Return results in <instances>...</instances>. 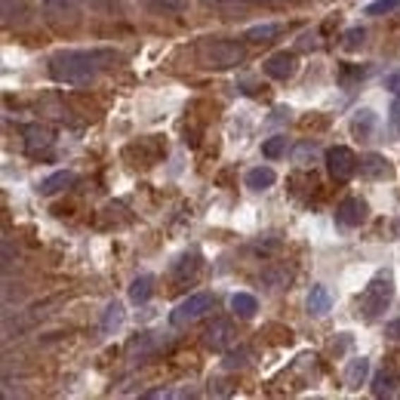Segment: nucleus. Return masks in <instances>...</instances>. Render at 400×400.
Instances as JSON below:
<instances>
[{"label": "nucleus", "instance_id": "5701e85b", "mask_svg": "<svg viewBox=\"0 0 400 400\" xmlns=\"http://www.w3.org/2000/svg\"><path fill=\"white\" fill-rule=\"evenodd\" d=\"M360 169H363L367 176H372V178H382V176H388V173H391L388 164H385V160H382L379 154H370V157L360 164Z\"/></svg>", "mask_w": 400, "mask_h": 400}, {"label": "nucleus", "instance_id": "39448f33", "mask_svg": "<svg viewBox=\"0 0 400 400\" xmlns=\"http://www.w3.org/2000/svg\"><path fill=\"white\" fill-rule=\"evenodd\" d=\"M327 169H329V176H333V178L345 182V178L354 176L357 157L351 154V148H342V145H336V148L327 151Z\"/></svg>", "mask_w": 400, "mask_h": 400}, {"label": "nucleus", "instance_id": "393cba45", "mask_svg": "<svg viewBox=\"0 0 400 400\" xmlns=\"http://www.w3.org/2000/svg\"><path fill=\"white\" fill-rule=\"evenodd\" d=\"M250 348H237V351H228L225 354V370H243L250 363Z\"/></svg>", "mask_w": 400, "mask_h": 400}, {"label": "nucleus", "instance_id": "412c9836", "mask_svg": "<svg viewBox=\"0 0 400 400\" xmlns=\"http://www.w3.org/2000/svg\"><path fill=\"white\" fill-rule=\"evenodd\" d=\"M351 130H354V135L367 139V135L376 130V114H372V111H357L354 121H351Z\"/></svg>", "mask_w": 400, "mask_h": 400}, {"label": "nucleus", "instance_id": "4c0bfd02", "mask_svg": "<svg viewBox=\"0 0 400 400\" xmlns=\"http://www.w3.org/2000/svg\"><path fill=\"white\" fill-rule=\"evenodd\" d=\"M207 4H212V6H225L228 0H207Z\"/></svg>", "mask_w": 400, "mask_h": 400}, {"label": "nucleus", "instance_id": "ea45409f", "mask_svg": "<svg viewBox=\"0 0 400 400\" xmlns=\"http://www.w3.org/2000/svg\"><path fill=\"white\" fill-rule=\"evenodd\" d=\"M397 237H400V219H397Z\"/></svg>", "mask_w": 400, "mask_h": 400}, {"label": "nucleus", "instance_id": "20e7f679", "mask_svg": "<svg viewBox=\"0 0 400 400\" xmlns=\"http://www.w3.org/2000/svg\"><path fill=\"white\" fill-rule=\"evenodd\" d=\"M210 308H212V296L210 293H194L185 302L176 305L173 314H169V323H173V327H191V323L200 320Z\"/></svg>", "mask_w": 400, "mask_h": 400}, {"label": "nucleus", "instance_id": "a878e982", "mask_svg": "<svg viewBox=\"0 0 400 400\" xmlns=\"http://www.w3.org/2000/svg\"><path fill=\"white\" fill-rule=\"evenodd\" d=\"M145 4H148V10L151 13H182L185 10V4L182 0H145Z\"/></svg>", "mask_w": 400, "mask_h": 400}, {"label": "nucleus", "instance_id": "e433bc0d", "mask_svg": "<svg viewBox=\"0 0 400 400\" xmlns=\"http://www.w3.org/2000/svg\"><path fill=\"white\" fill-rule=\"evenodd\" d=\"M305 157H314V145H308V142L299 148V160H305Z\"/></svg>", "mask_w": 400, "mask_h": 400}, {"label": "nucleus", "instance_id": "7ed1b4c3", "mask_svg": "<svg viewBox=\"0 0 400 400\" xmlns=\"http://www.w3.org/2000/svg\"><path fill=\"white\" fill-rule=\"evenodd\" d=\"M391 299H394V277L388 274H376L367 284V289H363V296H360V314L367 320H376L382 311L391 305Z\"/></svg>", "mask_w": 400, "mask_h": 400}, {"label": "nucleus", "instance_id": "2eb2a0df", "mask_svg": "<svg viewBox=\"0 0 400 400\" xmlns=\"http://www.w3.org/2000/svg\"><path fill=\"white\" fill-rule=\"evenodd\" d=\"M370 376V360L367 357H357V360L348 363V370H345V385L348 388H360L363 382H367Z\"/></svg>", "mask_w": 400, "mask_h": 400}, {"label": "nucleus", "instance_id": "c9c22d12", "mask_svg": "<svg viewBox=\"0 0 400 400\" xmlns=\"http://www.w3.org/2000/svg\"><path fill=\"white\" fill-rule=\"evenodd\" d=\"M363 68H351V71H342V83H351V78H363Z\"/></svg>", "mask_w": 400, "mask_h": 400}, {"label": "nucleus", "instance_id": "4468645a", "mask_svg": "<svg viewBox=\"0 0 400 400\" xmlns=\"http://www.w3.org/2000/svg\"><path fill=\"white\" fill-rule=\"evenodd\" d=\"M274 182H277V176H274V169L271 166H256V169L246 173V188H253V191H265Z\"/></svg>", "mask_w": 400, "mask_h": 400}, {"label": "nucleus", "instance_id": "b1692460", "mask_svg": "<svg viewBox=\"0 0 400 400\" xmlns=\"http://www.w3.org/2000/svg\"><path fill=\"white\" fill-rule=\"evenodd\" d=\"M262 154H265L268 160L284 157V154H286V139H284V135H271V139L262 145Z\"/></svg>", "mask_w": 400, "mask_h": 400}, {"label": "nucleus", "instance_id": "f3484780", "mask_svg": "<svg viewBox=\"0 0 400 400\" xmlns=\"http://www.w3.org/2000/svg\"><path fill=\"white\" fill-rule=\"evenodd\" d=\"M68 185H74V173H68V169H62V173H53L49 178H44V185H40V194H59L62 188H68Z\"/></svg>", "mask_w": 400, "mask_h": 400}, {"label": "nucleus", "instance_id": "4be33fe9", "mask_svg": "<svg viewBox=\"0 0 400 400\" xmlns=\"http://www.w3.org/2000/svg\"><path fill=\"white\" fill-rule=\"evenodd\" d=\"M280 31H284L280 25H256V28L246 31V40H250V44H265V40L277 37Z\"/></svg>", "mask_w": 400, "mask_h": 400}, {"label": "nucleus", "instance_id": "f03ea898", "mask_svg": "<svg viewBox=\"0 0 400 400\" xmlns=\"http://www.w3.org/2000/svg\"><path fill=\"white\" fill-rule=\"evenodd\" d=\"M198 56L207 68H237L246 59V47L241 40H203Z\"/></svg>", "mask_w": 400, "mask_h": 400}, {"label": "nucleus", "instance_id": "6e6552de", "mask_svg": "<svg viewBox=\"0 0 400 400\" xmlns=\"http://www.w3.org/2000/svg\"><path fill=\"white\" fill-rule=\"evenodd\" d=\"M53 142H56L53 126H47V123L25 126V148H28V154H40V151H47Z\"/></svg>", "mask_w": 400, "mask_h": 400}, {"label": "nucleus", "instance_id": "7c9ffc66", "mask_svg": "<svg viewBox=\"0 0 400 400\" xmlns=\"http://www.w3.org/2000/svg\"><path fill=\"white\" fill-rule=\"evenodd\" d=\"M96 13H121V4L117 0H87Z\"/></svg>", "mask_w": 400, "mask_h": 400}, {"label": "nucleus", "instance_id": "dca6fc26", "mask_svg": "<svg viewBox=\"0 0 400 400\" xmlns=\"http://www.w3.org/2000/svg\"><path fill=\"white\" fill-rule=\"evenodd\" d=\"M151 293H154V277H151V274H142V277H135V280H133V286H130V299H133L135 305L148 302V299H151Z\"/></svg>", "mask_w": 400, "mask_h": 400}, {"label": "nucleus", "instance_id": "1a4fd4ad", "mask_svg": "<svg viewBox=\"0 0 400 400\" xmlns=\"http://www.w3.org/2000/svg\"><path fill=\"white\" fill-rule=\"evenodd\" d=\"M363 219H367V203H363V200L348 198V200L339 203V210H336V222L339 225L357 228V225H363Z\"/></svg>", "mask_w": 400, "mask_h": 400}, {"label": "nucleus", "instance_id": "a211bd4d", "mask_svg": "<svg viewBox=\"0 0 400 400\" xmlns=\"http://www.w3.org/2000/svg\"><path fill=\"white\" fill-rule=\"evenodd\" d=\"M262 284H265L268 289H280V286H286L289 284V271L286 265H268L265 271H262Z\"/></svg>", "mask_w": 400, "mask_h": 400}, {"label": "nucleus", "instance_id": "6ab92c4d", "mask_svg": "<svg viewBox=\"0 0 400 400\" xmlns=\"http://www.w3.org/2000/svg\"><path fill=\"white\" fill-rule=\"evenodd\" d=\"M256 299H253L250 293H234L231 296V311L237 314V317H253V314H256Z\"/></svg>", "mask_w": 400, "mask_h": 400}, {"label": "nucleus", "instance_id": "9d476101", "mask_svg": "<svg viewBox=\"0 0 400 400\" xmlns=\"http://www.w3.org/2000/svg\"><path fill=\"white\" fill-rule=\"evenodd\" d=\"M265 74L274 80H289L296 74V56L293 53H274L265 62Z\"/></svg>", "mask_w": 400, "mask_h": 400}, {"label": "nucleus", "instance_id": "aec40b11", "mask_svg": "<svg viewBox=\"0 0 400 400\" xmlns=\"http://www.w3.org/2000/svg\"><path fill=\"white\" fill-rule=\"evenodd\" d=\"M308 311L311 314H327L329 311V293L327 286H311V296H308Z\"/></svg>", "mask_w": 400, "mask_h": 400}, {"label": "nucleus", "instance_id": "bb28decb", "mask_svg": "<svg viewBox=\"0 0 400 400\" xmlns=\"http://www.w3.org/2000/svg\"><path fill=\"white\" fill-rule=\"evenodd\" d=\"M123 323V308L121 305H108V311H105V320H102V329H105V333H111V329H117Z\"/></svg>", "mask_w": 400, "mask_h": 400}, {"label": "nucleus", "instance_id": "0eeeda50", "mask_svg": "<svg viewBox=\"0 0 400 400\" xmlns=\"http://www.w3.org/2000/svg\"><path fill=\"white\" fill-rule=\"evenodd\" d=\"M234 327H231V320H212L210 323V329L203 333V342H207L210 351H228L234 342Z\"/></svg>", "mask_w": 400, "mask_h": 400}, {"label": "nucleus", "instance_id": "423d86ee", "mask_svg": "<svg viewBox=\"0 0 400 400\" xmlns=\"http://www.w3.org/2000/svg\"><path fill=\"white\" fill-rule=\"evenodd\" d=\"M78 0H44V16L49 25H74L78 22Z\"/></svg>", "mask_w": 400, "mask_h": 400}, {"label": "nucleus", "instance_id": "f257e3e1", "mask_svg": "<svg viewBox=\"0 0 400 400\" xmlns=\"http://www.w3.org/2000/svg\"><path fill=\"white\" fill-rule=\"evenodd\" d=\"M114 62H121L114 49H62L49 59V78L65 87H90Z\"/></svg>", "mask_w": 400, "mask_h": 400}, {"label": "nucleus", "instance_id": "ddd939ff", "mask_svg": "<svg viewBox=\"0 0 400 400\" xmlns=\"http://www.w3.org/2000/svg\"><path fill=\"white\" fill-rule=\"evenodd\" d=\"M123 154H126V157H130V154H139L142 166H151V164H154V160L160 157V145H157L154 139H142V142L130 145V148H126Z\"/></svg>", "mask_w": 400, "mask_h": 400}, {"label": "nucleus", "instance_id": "473e14b6", "mask_svg": "<svg viewBox=\"0 0 400 400\" xmlns=\"http://www.w3.org/2000/svg\"><path fill=\"white\" fill-rule=\"evenodd\" d=\"M277 246H280V241H277V237H268V241H259L256 246H253V250H256V253H262V256H268V253H274Z\"/></svg>", "mask_w": 400, "mask_h": 400}, {"label": "nucleus", "instance_id": "f8f14e48", "mask_svg": "<svg viewBox=\"0 0 400 400\" xmlns=\"http://www.w3.org/2000/svg\"><path fill=\"white\" fill-rule=\"evenodd\" d=\"M400 385V372L394 367H385L376 372V379H372V394L376 397H388L394 394V388Z\"/></svg>", "mask_w": 400, "mask_h": 400}, {"label": "nucleus", "instance_id": "9b49d317", "mask_svg": "<svg viewBox=\"0 0 400 400\" xmlns=\"http://www.w3.org/2000/svg\"><path fill=\"white\" fill-rule=\"evenodd\" d=\"M198 271H200V256H198V253H185V256L173 265V284L176 286L188 284V280L198 277Z\"/></svg>", "mask_w": 400, "mask_h": 400}, {"label": "nucleus", "instance_id": "cd10ccee", "mask_svg": "<svg viewBox=\"0 0 400 400\" xmlns=\"http://www.w3.org/2000/svg\"><path fill=\"white\" fill-rule=\"evenodd\" d=\"M394 10H400V0H376V4L367 6V16H388Z\"/></svg>", "mask_w": 400, "mask_h": 400}, {"label": "nucleus", "instance_id": "c85d7f7f", "mask_svg": "<svg viewBox=\"0 0 400 400\" xmlns=\"http://www.w3.org/2000/svg\"><path fill=\"white\" fill-rule=\"evenodd\" d=\"M151 348H154V342H151V336L145 333V336H139V339H133V342H130V354H139V360H142V357H148Z\"/></svg>", "mask_w": 400, "mask_h": 400}, {"label": "nucleus", "instance_id": "c756f323", "mask_svg": "<svg viewBox=\"0 0 400 400\" xmlns=\"http://www.w3.org/2000/svg\"><path fill=\"white\" fill-rule=\"evenodd\" d=\"M363 37H367V31L363 28H351V31H345V49H357L363 44Z\"/></svg>", "mask_w": 400, "mask_h": 400}, {"label": "nucleus", "instance_id": "2f4dec72", "mask_svg": "<svg viewBox=\"0 0 400 400\" xmlns=\"http://www.w3.org/2000/svg\"><path fill=\"white\" fill-rule=\"evenodd\" d=\"M391 117H388V121H391V130H394V133H400V96H394V102H391V111H388Z\"/></svg>", "mask_w": 400, "mask_h": 400}, {"label": "nucleus", "instance_id": "58836bf2", "mask_svg": "<svg viewBox=\"0 0 400 400\" xmlns=\"http://www.w3.org/2000/svg\"><path fill=\"white\" fill-rule=\"evenodd\" d=\"M237 4H265V0H237Z\"/></svg>", "mask_w": 400, "mask_h": 400}, {"label": "nucleus", "instance_id": "72a5a7b5", "mask_svg": "<svg viewBox=\"0 0 400 400\" xmlns=\"http://www.w3.org/2000/svg\"><path fill=\"white\" fill-rule=\"evenodd\" d=\"M385 87L391 90V96H400V71H397V74H388Z\"/></svg>", "mask_w": 400, "mask_h": 400}, {"label": "nucleus", "instance_id": "f704fd0d", "mask_svg": "<svg viewBox=\"0 0 400 400\" xmlns=\"http://www.w3.org/2000/svg\"><path fill=\"white\" fill-rule=\"evenodd\" d=\"M388 339L400 345V320H391V323H388Z\"/></svg>", "mask_w": 400, "mask_h": 400}]
</instances>
